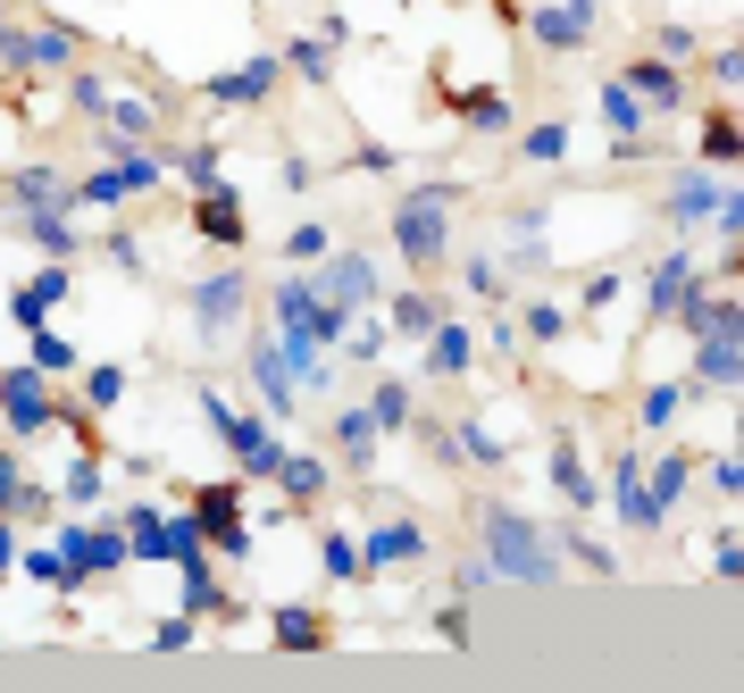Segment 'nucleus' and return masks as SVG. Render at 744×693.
<instances>
[{
  "label": "nucleus",
  "mask_w": 744,
  "mask_h": 693,
  "mask_svg": "<svg viewBox=\"0 0 744 693\" xmlns=\"http://www.w3.org/2000/svg\"><path fill=\"white\" fill-rule=\"evenodd\" d=\"M560 150H569V126H535L527 134V159H560Z\"/></svg>",
  "instance_id": "28"
},
{
  "label": "nucleus",
  "mask_w": 744,
  "mask_h": 693,
  "mask_svg": "<svg viewBox=\"0 0 744 693\" xmlns=\"http://www.w3.org/2000/svg\"><path fill=\"white\" fill-rule=\"evenodd\" d=\"M117 393H126V376H117V368H101V376H93V410H109Z\"/></svg>",
  "instance_id": "34"
},
{
  "label": "nucleus",
  "mask_w": 744,
  "mask_h": 693,
  "mask_svg": "<svg viewBox=\"0 0 744 693\" xmlns=\"http://www.w3.org/2000/svg\"><path fill=\"white\" fill-rule=\"evenodd\" d=\"M560 326H569V318H560L553 301H527V335H535V343H553V335H560Z\"/></svg>",
  "instance_id": "27"
},
{
  "label": "nucleus",
  "mask_w": 744,
  "mask_h": 693,
  "mask_svg": "<svg viewBox=\"0 0 744 693\" xmlns=\"http://www.w3.org/2000/svg\"><path fill=\"white\" fill-rule=\"evenodd\" d=\"M9 560H18V535H9V526H0V568H9Z\"/></svg>",
  "instance_id": "38"
},
{
  "label": "nucleus",
  "mask_w": 744,
  "mask_h": 693,
  "mask_svg": "<svg viewBox=\"0 0 744 693\" xmlns=\"http://www.w3.org/2000/svg\"><path fill=\"white\" fill-rule=\"evenodd\" d=\"M59 544H67L59 560L76 568V577H93V568H117V560H126V544H117V535H84V526H67Z\"/></svg>",
  "instance_id": "4"
},
{
  "label": "nucleus",
  "mask_w": 744,
  "mask_h": 693,
  "mask_svg": "<svg viewBox=\"0 0 744 693\" xmlns=\"http://www.w3.org/2000/svg\"><path fill=\"white\" fill-rule=\"evenodd\" d=\"M276 643H285V652H318L326 627L310 619V610H276Z\"/></svg>",
  "instance_id": "14"
},
{
  "label": "nucleus",
  "mask_w": 744,
  "mask_h": 693,
  "mask_svg": "<svg viewBox=\"0 0 744 693\" xmlns=\"http://www.w3.org/2000/svg\"><path fill=\"white\" fill-rule=\"evenodd\" d=\"M368 427H377V418H360V410H344V451H368Z\"/></svg>",
  "instance_id": "37"
},
{
  "label": "nucleus",
  "mask_w": 744,
  "mask_h": 693,
  "mask_svg": "<svg viewBox=\"0 0 744 693\" xmlns=\"http://www.w3.org/2000/svg\"><path fill=\"white\" fill-rule=\"evenodd\" d=\"M268 84H276V59H251V67H234V75H218L210 93H218V101H260V93H268Z\"/></svg>",
  "instance_id": "11"
},
{
  "label": "nucleus",
  "mask_w": 744,
  "mask_h": 693,
  "mask_svg": "<svg viewBox=\"0 0 744 693\" xmlns=\"http://www.w3.org/2000/svg\"><path fill=\"white\" fill-rule=\"evenodd\" d=\"M586 18H594V0H569V9H535V42L569 51V42H586Z\"/></svg>",
  "instance_id": "6"
},
{
  "label": "nucleus",
  "mask_w": 744,
  "mask_h": 693,
  "mask_svg": "<svg viewBox=\"0 0 744 693\" xmlns=\"http://www.w3.org/2000/svg\"><path fill=\"white\" fill-rule=\"evenodd\" d=\"M25 225H34V234H42L51 251H76V234H67V218H51V209H42V218H25Z\"/></svg>",
  "instance_id": "31"
},
{
  "label": "nucleus",
  "mask_w": 744,
  "mask_h": 693,
  "mask_svg": "<svg viewBox=\"0 0 744 693\" xmlns=\"http://www.w3.org/2000/svg\"><path fill=\"white\" fill-rule=\"evenodd\" d=\"M611 493H619V510H628V518H636V526H652V518H661V510H652V493H645V485H636V469H628V460H619V476H611Z\"/></svg>",
  "instance_id": "15"
},
{
  "label": "nucleus",
  "mask_w": 744,
  "mask_h": 693,
  "mask_svg": "<svg viewBox=\"0 0 744 693\" xmlns=\"http://www.w3.org/2000/svg\"><path fill=\"white\" fill-rule=\"evenodd\" d=\"M310 293H318L326 309H335V318H344L352 301H368V260H360V251H344V260H326L318 276H310Z\"/></svg>",
  "instance_id": "3"
},
{
  "label": "nucleus",
  "mask_w": 744,
  "mask_h": 693,
  "mask_svg": "<svg viewBox=\"0 0 744 693\" xmlns=\"http://www.w3.org/2000/svg\"><path fill=\"white\" fill-rule=\"evenodd\" d=\"M251 368H260V393L276 401V418H285V410H293V376H285V359H276V351H260Z\"/></svg>",
  "instance_id": "17"
},
{
  "label": "nucleus",
  "mask_w": 744,
  "mask_h": 693,
  "mask_svg": "<svg viewBox=\"0 0 744 693\" xmlns=\"http://www.w3.org/2000/svg\"><path fill=\"white\" fill-rule=\"evenodd\" d=\"M0 401H9V427H42V418H59L51 410V401H42V385H34V376H0Z\"/></svg>",
  "instance_id": "7"
},
{
  "label": "nucleus",
  "mask_w": 744,
  "mask_h": 693,
  "mask_svg": "<svg viewBox=\"0 0 744 693\" xmlns=\"http://www.w3.org/2000/svg\"><path fill=\"white\" fill-rule=\"evenodd\" d=\"M192 225L218 234V243H243V201H234V192H201V201H192Z\"/></svg>",
  "instance_id": "5"
},
{
  "label": "nucleus",
  "mask_w": 744,
  "mask_h": 693,
  "mask_svg": "<svg viewBox=\"0 0 744 693\" xmlns=\"http://www.w3.org/2000/svg\"><path fill=\"white\" fill-rule=\"evenodd\" d=\"M234 502H243V485H234V476H227V485H201V493H192V518H201V535H218V526L234 518Z\"/></svg>",
  "instance_id": "12"
},
{
  "label": "nucleus",
  "mask_w": 744,
  "mask_h": 693,
  "mask_svg": "<svg viewBox=\"0 0 744 693\" xmlns=\"http://www.w3.org/2000/svg\"><path fill=\"white\" fill-rule=\"evenodd\" d=\"M669 209H678V218H711V209H720V192H711L703 176H687V185L669 192Z\"/></svg>",
  "instance_id": "18"
},
{
  "label": "nucleus",
  "mask_w": 744,
  "mask_h": 693,
  "mask_svg": "<svg viewBox=\"0 0 744 693\" xmlns=\"http://www.w3.org/2000/svg\"><path fill=\"white\" fill-rule=\"evenodd\" d=\"M394 326H401V335H436V309H427L419 293H401L394 301Z\"/></svg>",
  "instance_id": "22"
},
{
  "label": "nucleus",
  "mask_w": 744,
  "mask_h": 693,
  "mask_svg": "<svg viewBox=\"0 0 744 693\" xmlns=\"http://www.w3.org/2000/svg\"><path fill=\"white\" fill-rule=\"evenodd\" d=\"M326 568H335V577H360V568H368V552L352 544V535H326Z\"/></svg>",
  "instance_id": "23"
},
{
  "label": "nucleus",
  "mask_w": 744,
  "mask_h": 693,
  "mask_svg": "<svg viewBox=\"0 0 744 693\" xmlns=\"http://www.w3.org/2000/svg\"><path fill=\"white\" fill-rule=\"evenodd\" d=\"M736 117H711V126H703V159H720V168H727V159H736Z\"/></svg>",
  "instance_id": "20"
},
{
  "label": "nucleus",
  "mask_w": 744,
  "mask_h": 693,
  "mask_svg": "<svg viewBox=\"0 0 744 693\" xmlns=\"http://www.w3.org/2000/svg\"><path fill=\"white\" fill-rule=\"evenodd\" d=\"M34 359H42V368H67V343H59V335H42V326H34Z\"/></svg>",
  "instance_id": "36"
},
{
  "label": "nucleus",
  "mask_w": 744,
  "mask_h": 693,
  "mask_svg": "<svg viewBox=\"0 0 744 693\" xmlns=\"http://www.w3.org/2000/svg\"><path fill=\"white\" fill-rule=\"evenodd\" d=\"M394 243L410 251V260H436L443 251V192H410V201L394 209Z\"/></svg>",
  "instance_id": "2"
},
{
  "label": "nucleus",
  "mask_w": 744,
  "mask_h": 693,
  "mask_svg": "<svg viewBox=\"0 0 744 693\" xmlns=\"http://www.w3.org/2000/svg\"><path fill=\"white\" fill-rule=\"evenodd\" d=\"M377 427H410V393H401V385H377Z\"/></svg>",
  "instance_id": "24"
},
{
  "label": "nucleus",
  "mask_w": 744,
  "mask_h": 693,
  "mask_svg": "<svg viewBox=\"0 0 744 693\" xmlns=\"http://www.w3.org/2000/svg\"><path fill=\"white\" fill-rule=\"evenodd\" d=\"M553 485L569 493V502H594V476L577 469V451H569V443H553Z\"/></svg>",
  "instance_id": "16"
},
{
  "label": "nucleus",
  "mask_w": 744,
  "mask_h": 693,
  "mask_svg": "<svg viewBox=\"0 0 744 693\" xmlns=\"http://www.w3.org/2000/svg\"><path fill=\"white\" fill-rule=\"evenodd\" d=\"M485 535H494V552H485V568H502V577H553V552H544V535H535L527 518H511V510H485Z\"/></svg>",
  "instance_id": "1"
},
{
  "label": "nucleus",
  "mask_w": 744,
  "mask_h": 693,
  "mask_svg": "<svg viewBox=\"0 0 744 693\" xmlns=\"http://www.w3.org/2000/svg\"><path fill=\"white\" fill-rule=\"evenodd\" d=\"M436 368H469V335L460 326H436Z\"/></svg>",
  "instance_id": "25"
},
{
  "label": "nucleus",
  "mask_w": 744,
  "mask_h": 693,
  "mask_svg": "<svg viewBox=\"0 0 744 693\" xmlns=\"http://www.w3.org/2000/svg\"><path fill=\"white\" fill-rule=\"evenodd\" d=\"M602 117H611V126H636V93L628 84H602Z\"/></svg>",
  "instance_id": "30"
},
{
  "label": "nucleus",
  "mask_w": 744,
  "mask_h": 693,
  "mask_svg": "<svg viewBox=\"0 0 744 693\" xmlns=\"http://www.w3.org/2000/svg\"><path fill=\"white\" fill-rule=\"evenodd\" d=\"M460 109H469V126H502V93H460Z\"/></svg>",
  "instance_id": "29"
},
{
  "label": "nucleus",
  "mask_w": 744,
  "mask_h": 693,
  "mask_svg": "<svg viewBox=\"0 0 744 693\" xmlns=\"http://www.w3.org/2000/svg\"><path fill=\"white\" fill-rule=\"evenodd\" d=\"M419 552H427V535L410 518H385L377 535H368V560H419Z\"/></svg>",
  "instance_id": "9"
},
{
  "label": "nucleus",
  "mask_w": 744,
  "mask_h": 693,
  "mask_svg": "<svg viewBox=\"0 0 744 693\" xmlns=\"http://www.w3.org/2000/svg\"><path fill=\"white\" fill-rule=\"evenodd\" d=\"M293 67H302V75H326L335 59H326V42H302V51H293Z\"/></svg>",
  "instance_id": "35"
},
{
  "label": "nucleus",
  "mask_w": 744,
  "mask_h": 693,
  "mask_svg": "<svg viewBox=\"0 0 744 693\" xmlns=\"http://www.w3.org/2000/svg\"><path fill=\"white\" fill-rule=\"evenodd\" d=\"M276 476H285V493H293V502H310V493L326 485V469H318V460H285Z\"/></svg>",
  "instance_id": "21"
},
{
  "label": "nucleus",
  "mask_w": 744,
  "mask_h": 693,
  "mask_svg": "<svg viewBox=\"0 0 744 693\" xmlns=\"http://www.w3.org/2000/svg\"><path fill=\"white\" fill-rule=\"evenodd\" d=\"M678 410H687V385H652V393H645V410H636V418H645V427H669Z\"/></svg>",
  "instance_id": "19"
},
{
  "label": "nucleus",
  "mask_w": 744,
  "mask_h": 693,
  "mask_svg": "<svg viewBox=\"0 0 744 693\" xmlns=\"http://www.w3.org/2000/svg\"><path fill=\"white\" fill-rule=\"evenodd\" d=\"M687 476H694L687 451H678V460H661V493H652V502H678V493H687Z\"/></svg>",
  "instance_id": "26"
},
{
  "label": "nucleus",
  "mask_w": 744,
  "mask_h": 693,
  "mask_svg": "<svg viewBox=\"0 0 744 693\" xmlns=\"http://www.w3.org/2000/svg\"><path fill=\"white\" fill-rule=\"evenodd\" d=\"M628 84H636L645 101H678V93H687V75L669 67V59H636V67H628Z\"/></svg>",
  "instance_id": "10"
},
{
  "label": "nucleus",
  "mask_w": 744,
  "mask_h": 693,
  "mask_svg": "<svg viewBox=\"0 0 744 693\" xmlns=\"http://www.w3.org/2000/svg\"><path fill=\"white\" fill-rule=\"evenodd\" d=\"M109 117H117V134H151V109H143V101H117Z\"/></svg>",
  "instance_id": "33"
},
{
  "label": "nucleus",
  "mask_w": 744,
  "mask_h": 693,
  "mask_svg": "<svg viewBox=\"0 0 744 693\" xmlns=\"http://www.w3.org/2000/svg\"><path fill=\"white\" fill-rule=\"evenodd\" d=\"M93 493H101V469H93V460H76V469H67V502H93Z\"/></svg>",
  "instance_id": "32"
},
{
  "label": "nucleus",
  "mask_w": 744,
  "mask_h": 693,
  "mask_svg": "<svg viewBox=\"0 0 744 693\" xmlns=\"http://www.w3.org/2000/svg\"><path fill=\"white\" fill-rule=\"evenodd\" d=\"M192 309H201V326H210V335H227V326H234V309H243V276L201 284V293H192Z\"/></svg>",
  "instance_id": "8"
},
{
  "label": "nucleus",
  "mask_w": 744,
  "mask_h": 693,
  "mask_svg": "<svg viewBox=\"0 0 744 693\" xmlns=\"http://www.w3.org/2000/svg\"><path fill=\"white\" fill-rule=\"evenodd\" d=\"M687 293H694V267H687V260H661V267H652V309H678Z\"/></svg>",
  "instance_id": "13"
}]
</instances>
